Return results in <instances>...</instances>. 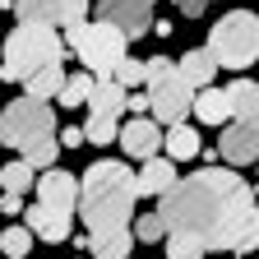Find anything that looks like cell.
<instances>
[{"label":"cell","mask_w":259,"mask_h":259,"mask_svg":"<svg viewBox=\"0 0 259 259\" xmlns=\"http://www.w3.org/2000/svg\"><path fill=\"white\" fill-rule=\"evenodd\" d=\"M241 185H245V181H241L236 171L213 167V162H208L204 171L181 176V181L157 199V208H162V218H167L171 232H199V236H208L213 222H218V213H222V204L232 199Z\"/></svg>","instance_id":"cell-1"},{"label":"cell","mask_w":259,"mask_h":259,"mask_svg":"<svg viewBox=\"0 0 259 259\" xmlns=\"http://www.w3.org/2000/svg\"><path fill=\"white\" fill-rule=\"evenodd\" d=\"M139 199V176L116 157H102L83 171V194H79V218L88 232H116L130 227Z\"/></svg>","instance_id":"cell-2"},{"label":"cell","mask_w":259,"mask_h":259,"mask_svg":"<svg viewBox=\"0 0 259 259\" xmlns=\"http://www.w3.org/2000/svg\"><path fill=\"white\" fill-rule=\"evenodd\" d=\"M70 42L56 32V23H19L10 37H5V83H23L32 70H42V65H56L65 60Z\"/></svg>","instance_id":"cell-3"},{"label":"cell","mask_w":259,"mask_h":259,"mask_svg":"<svg viewBox=\"0 0 259 259\" xmlns=\"http://www.w3.org/2000/svg\"><path fill=\"white\" fill-rule=\"evenodd\" d=\"M65 42H70V51H79V60L88 65V70L97 74V79H116V70H120V60L130 56L125 47L135 42L125 28H116V23H107V19H97V23H70L65 28Z\"/></svg>","instance_id":"cell-4"},{"label":"cell","mask_w":259,"mask_h":259,"mask_svg":"<svg viewBox=\"0 0 259 259\" xmlns=\"http://www.w3.org/2000/svg\"><path fill=\"white\" fill-rule=\"evenodd\" d=\"M208 51L222 70H250L259 60V14L254 10H227L208 28Z\"/></svg>","instance_id":"cell-5"},{"label":"cell","mask_w":259,"mask_h":259,"mask_svg":"<svg viewBox=\"0 0 259 259\" xmlns=\"http://www.w3.org/2000/svg\"><path fill=\"white\" fill-rule=\"evenodd\" d=\"M208 245L213 250H227V254L259 250V204H254V190L250 185H241L232 199L222 204L213 232H208Z\"/></svg>","instance_id":"cell-6"},{"label":"cell","mask_w":259,"mask_h":259,"mask_svg":"<svg viewBox=\"0 0 259 259\" xmlns=\"http://www.w3.org/2000/svg\"><path fill=\"white\" fill-rule=\"evenodd\" d=\"M51 130H56V111L47 107V97L23 93V97H14V102L5 107V120H0V139H5L10 148H19V144H28L32 135H51Z\"/></svg>","instance_id":"cell-7"},{"label":"cell","mask_w":259,"mask_h":259,"mask_svg":"<svg viewBox=\"0 0 259 259\" xmlns=\"http://www.w3.org/2000/svg\"><path fill=\"white\" fill-rule=\"evenodd\" d=\"M194 88L185 74H181V60H176V74H167L162 83H153L148 88V97H153V116L162 120V125H176V120H185L190 111H194Z\"/></svg>","instance_id":"cell-8"},{"label":"cell","mask_w":259,"mask_h":259,"mask_svg":"<svg viewBox=\"0 0 259 259\" xmlns=\"http://www.w3.org/2000/svg\"><path fill=\"white\" fill-rule=\"evenodd\" d=\"M120 148L130 157L148 162V157H157V148H167V130H162L157 116H135V120L120 125Z\"/></svg>","instance_id":"cell-9"},{"label":"cell","mask_w":259,"mask_h":259,"mask_svg":"<svg viewBox=\"0 0 259 259\" xmlns=\"http://www.w3.org/2000/svg\"><path fill=\"white\" fill-rule=\"evenodd\" d=\"M153 5L157 0H97V19L125 28L130 37H144L153 28Z\"/></svg>","instance_id":"cell-10"},{"label":"cell","mask_w":259,"mask_h":259,"mask_svg":"<svg viewBox=\"0 0 259 259\" xmlns=\"http://www.w3.org/2000/svg\"><path fill=\"white\" fill-rule=\"evenodd\" d=\"M218 157L227 162V167H250V162H259V130H254V125H245V120L222 125Z\"/></svg>","instance_id":"cell-11"},{"label":"cell","mask_w":259,"mask_h":259,"mask_svg":"<svg viewBox=\"0 0 259 259\" xmlns=\"http://www.w3.org/2000/svg\"><path fill=\"white\" fill-rule=\"evenodd\" d=\"M23 218H28V227H32V232H37L42 241H51V245L74 236V208H56V204H42V199H37V204H32Z\"/></svg>","instance_id":"cell-12"},{"label":"cell","mask_w":259,"mask_h":259,"mask_svg":"<svg viewBox=\"0 0 259 259\" xmlns=\"http://www.w3.org/2000/svg\"><path fill=\"white\" fill-rule=\"evenodd\" d=\"M79 194H83V176H70V171H60V167H47V171L37 176V199H42V204L74 208Z\"/></svg>","instance_id":"cell-13"},{"label":"cell","mask_w":259,"mask_h":259,"mask_svg":"<svg viewBox=\"0 0 259 259\" xmlns=\"http://www.w3.org/2000/svg\"><path fill=\"white\" fill-rule=\"evenodd\" d=\"M194 116H199L204 125H227V120H236V107H232V93L227 88H199L194 93Z\"/></svg>","instance_id":"cell-14"},{"label":"cell","mask_w":259,"mask_h":259,"mask_svg":"<svg viewBox=\"0 0 259 259\" xmlns=\"http://www.w3.org/2000/svg\"><path fill=\"white\" fill-rule=\"evenodd\" d=\"M135 232L130 227H116V232H88V254L93 259H130L135 250Z\"/></svg>","instance_id":"cell-15"},{"label":"cell","mask_w":259,"mask_h":259,"mask_svg":"<svg viewBox=\"0 0 259 259\" xmlns=\"http://www.w3.org/2000/svg\"><path fill=\"white\" fill-rule=\"evenodd\" d=\"M176 157H148L144 162V171H139V194H148V199H162L181 176H176V167H171Z\"/></svg>","instance_id":"cell-16"},{"label":"cell","mask_w":259,"mask_h":259,"mask_svg":"<svg viewBox=\"0 0 259 259\" xmlns=\"http://www.w3.org/2000/svg\"><path fill=\"white\" fill-rule=\"evenodd\" d=\"M218 70H222V65H218V56H213L208 47H194V51H185V56H181V74H185L194 88H208Z\"/></svg>","instance_id":"cell-17"},{"label":"cell","mask_w":259,"mask_h":259,"mask_svg":"<svg viewBox=\"0 0 259 259\" xmlns=\"http://www.w3.org/2000/svg\"><path fill=\"white\" fill-rule=\"evenodd\" d=\"M227 93H232L236 120H245V125L259 130V83H254V79H232V83H227Z\"/></svg>","instance_id":"cell-18"},{"label":"cell","mask_w":259,"mask_h":259,"mask_svg":"<svg viewBox=\"0 0 259 259\" xmlns=\"http://www.w3.org/2000/svg\"><path fill=\"white\" fill-rule=\"evenodd\" d=\"M88 107H93V111H116V116H125V111H130V88H125L120 79H97Z\"/></svg>","instance_id":"cell-19"},{"label":"cell","mask_w":259,"mask_h":259,"mask_svg":"<svg viewBox=\"0 0 259 259\" xmlns=\"http://www.w3.org/2000/svg\"><path fill=\"white\" fill-rule=\"evenodd\" d=\"M65 79H70V74H65V70H60V60H56V65H42V70H32V74L23 79V93L47 97V102H51V97H60Z\"/></svg>","instance_id":"cell-20"},{"label":"cell","mask_w":259,"mask_h":259,"mask_svg":"<svg viewBox=\"0 0 259 259\" xmlns=\"http://www.w3.org/2000/svg\"><path fill=\"white\" fill-rule=\"evenodd\" d=\"M199 153H204V144H199V135H194V125H185V120L167 125V157L190 162V157H199Z\"/></svg>","instance_id":"cell-21"},{"label":"cell","mask_w":259,"mask_h":259,"mask_svg":"<svg viewBox=\"0 0 259 259\" xmlns=\"http://www.w3.org/2000/svg\"><path fill=\"white\" fill-rule=\"evenodd\" d=\"M213 245L199 232H167V259H204Z\"/></svg>","instance_id":"cell-22"},{"label":"cell","mask_w":259,"mask_h":259,"mask_svg":"<svg viewBox=\"0 0 259 259\" xmlns=\"http://www.w3.org/2000/svg\"><path fill=\"white\" fill-rule=\"evenodd\" d=\"M56 153H60V144H56V130H51V135H32L28 144H19V157H28L37 171L56 167Z\"/></svg>","instance_id":"cell-23"},{"label":"cell","mask_w":259,"mask_h":259,"mask_svg":"<svg viewBox=\"0 0 259 259\" xmlns=\"http://www.w3.org/2000/svg\"><path fill=\"white\" fill-rule=\"evenodd\" d=\"M19 23H60V5L56 0H14Z\"/></svg>","instance_id":"cell-24"},{"label":"cell","mask_w":259,"mask_h":259,"mask_svg":"<svg viewBox=\"0 0 259 259\" xmlns=\"http://www.w3.org/2000/svg\"><path fill=\"white\" fill-rule=\"evenodd\" d=\"M93 88H97V74H70V79H65V88H60V97H56V102H60V107H88Z\"/></svg>","instance_id":"cell-25"},{"label":"cell","mask_w":259,"mask_h":259,"mask_svg":"<svg viewBox=\"0 0 259 259\" xmlns=\"http://www.w3.org/2000/svg\"><path fill=\"white\" fill-rule=\"evenodd\" d=\"M83 130H88V144H116V135H120V116H116V111H93Z\"/></svg>","instance_id":"cell-26"},{"label":"cell","mask_w":259,"mask_h":259,"mask_svg":"<svg viewBox=\"0 0 259 259\" xmlns=\"http://www.w3.org/2000/svg\"><path fill=\"white\" fill-rule=\"evenodd\" d=\"M5 190H14V194H23V190H37V167H32L28 157H19V162H10L5 167Z\"/></svg>","instance_id":"cell-27"},{"label":"cell","mask_w":259,"mask_h":259,"mask_svg":"<svg viewBox=\"0 0 259 259\" xmlns=\"http://www.w3.org/2000/svg\"><path fill=\"white\" fill-rule=\"evenodd\" d=\"M167 232H171V227H167V218H162V208H153V213H144L139 222H135V236L139 241H167Z\"/></svg>","instance_id":"cell-28"},{"label":"cell","mask_w":259,"mask_h":259,"mask_svg":"<svg viewBox=\"0 0 259 259\" xmlns=\"http://www.w3.org/2000/svg\"><path fill=\"white\" fill-rule=\"evenodd\" d=\"M32 236H37V232H32L28 222H23V227H5V241H0V245H5V259H10V254H28Z\"/></svg>","instance_id":"cell-29"},{"label":"cell","mask_w":259,"mask_h":259,"mask_svg":"<svg viewBox=\"0 0 259 259\" xmlns=\"http://www.w3.org/2000/svg\"><path fill=\"white\" fill-rule=\"evenodd\" d=\"M116 79H120L125 88H139V83H148V60L125 56V60H120V70H116Z\"/></svg>","instance_id":"cell-30"},{"label":"cell","mask_w":259,"mask_h":259,"mask_svg":"<svg viewBox=\"0 0 259 259\" xmlns=\"http://www.w3.org/2000/svg\"><path fill=\"white\" fill-rule=\"evenodd\" d=\"M60 5V28H70V23H83L88 19V0H56Z\"/></svg>","instance_id":"cell-31"},{"label":"cell","mask_w":259,"mask_h":259,"mask_svg":"<svg viewBox=\"0 0 259 259\" xmlns=\"http://www.w3.org/2000/svg\"><path fill=\"white\" fill-rule=\"evenodd\" d=\"M167 74H176V60H167V56H153V60H148V88H153V83H162Z\"/></svg>","instance_id":"cell-32"},{"label":"cell","mask_w":259,"mask_h":259,"mask_svg":"<svg viewBox=\"0 0 259 259\" xmlns=\"http://www.w3.org/2000/svg\"><path fill=\"white\" fill-rule=\"evenodd\" d=\"M60 144H65V148H79V144H88V130H79V125L60 130Z\"/></svg>","instance_id":"cell-33"},{"label":"cell","mask_w":259,"mask_h":259,"mask_svg":"<svg viewBox=\"0 0 259 259\" xmlns=\"http://www.w3.org/2000/svg\"><path fill=\"white\" fill-rule=\"evenodd\" d=\"M0 208H5V218H19V213H23V199H19L14 190H5V199H0Z\"/></svg>","instance_id":"cell-34"},{"label":"cell","mask_w":259,"mask_h":259,"mask_svg":"<svg viewBox=\"0 0 259 259\" xmlns=\"http://www.w3.org/2000/svg\"><path fill=\"white\" fill-rule=\"evenodd\" d=\"M204 5H208V0H176V10H181L185 19H199V14H204Z\"/></svg>","instance_id":"cell-35"},{"label":"cell","mask_w":259,"mask_h":259,"mask_svg":"<svg viewBox=\"0 0 259 259\" xmlns=\"http://www.w3.org/2000/svg\"><path fill=\"white\" fill-rule=\"evenodd\" d=\"M10 259H23V254H10Z\"/></svg>","instance_id":"cell-36"}]
</instances>
